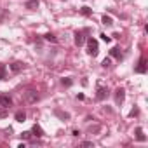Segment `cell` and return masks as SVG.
I'll return each instance as SVG.
<instances>
[{
  "instance_id": "obj_15",
  "label": "cell",
  "mask_w": 148,
  "mask_h": 148,
  "mask_svg": "<svg viewBox=\"0 0 148 148\" xmlns=\"http://www.w3.org/2000/svg\"><path fill=\"white\" fill-rule=\"evenodd\" d=\"M101 23H103V25H106V26H112V25H113V19H112L110 16H106V14H105V16L101 18Z\"/></svg>"
},
{
  "instance_id": "obj_18",
  "label": "cell",
  "mask_w": 148,
  "mask_h": 148,
  "mask_svg": "<svg viewBox=\"0 0 148 148\" xmlns=\"http://www.w3.org/2000/svg\"><path fill=\"white\" fill-rule=\"evenodd\" d=\"M80 12H82L84 16H91V14H92V9H91V7H87V5H84V7L80 9Z\"/></svg>"
},
{
  "instance_id": "obj_19",
  "label": "cell",
  "mask_w": 148,
  "mask_h": 148,
  "mask_svg": "<svg viewBox=\"0 0 148 148\" xmlns=\"http://www.w3.org/2000/svg\"><path fill=\"white\" fill-rule=\"evenodd\" d=\"M101 66H103V68H110V66H112L110 58H105V59H103V63H101Z\"/></svg>"
},
{
  "instance_id": "obj_17",
  "label": "cell",
  "mask_w": 148,
  "mask_h": 148,
  "mask_svg": "<svg viewBox=\"0 0 148 148\" xmlns=\"http://www.w3.org/2000/svg\"><path fill=\"white\" fill-rule=\"evenodd\" d=\"M54 113H56V115H58V117H61V119H63V120H64V119H66V120H68V119H70V113H66V112H61V110H56V112H54Z\"/></svg>"
},
{
  "instance_id": "obj_16",
  "label": "cell",
  "mask_w": 148,
  "mask_h": 148,
  "mask_svg": "<svg viewBox=\"0 0 148 148\" xmlns=\"http://www.w3.org/2000/svg\"><path fill=\"white\" fill-rule=\"evenodd\" d=\"M44 38H45L47 42H52V44H56V42H58V38H56L52 33H45V35H44Z\"/></svg>"
},
{
  "instance_id": "obj_1",
  "label": "cell",
  "mask_w": 148,
  "mask_h": 148,
  "mask_svg": "<svg viewBox=\"0 0 148 148\" xmlns=\"http://www.w3.org/2000/svg\"><path fill=\"white\" fill-rule=\"evenodd\" d=\"M86 42H87V54H89V56H92V58H94V56H98V52H99L98 40H96V38H92V37H89Z\"/></svg>"
},
{
  "instance_id": "obj_14",
  "label": "cell",
  "mask_w": 148,
  "mask_h": 148,
  "mask_svg": "<svg viewBox=\"0 0 148 148\" xmlns=\"http://www.w3.org/2000/svg\"><path fill=\"white\" fill-rule=\"evenodd\" d=\"M38 7V0H28V2H26V9H37Z\"/></svg>"
},
{
  "instance_id": "obj_9",
  "label": "cell",
  "mask_w": 148,
  "mask_h": 148,
  "mask_svg": "<svg viewBox=\"0 0 148 148\" xmlns=\"http://www.w3.org/2000/svg\"><path fill=\"white\" fill-rule=\"evenodd\" d=\"M9 66H11V70H12L14 73H19V71L23 70V63H21V61H14V63L9 64Z\"/></svg>"
},
{
  "instance_id": "obj_2",
  "label": "cell",
  "mask_w": 148,
  "mask_h": 148,
  "mask_svg": "<svg viewBox=\"0 0 148 148\" xmlns=\"http://www.w3.org/2000/svg\"><path fill=\"white\" fill-rule=\"evenodd\" d=\"M87 33H89V30H80V32H75V35H73V37H75V38H73V40H75V45H84L86 44V40H87Z\"/></svg>"
},
{
  "instance_id": "obj_7",
  "label": "cell",
  "mask_w": 148,
  "mask_h": 148,
  "mask_svg": "<svg viewBox=\"0 0 148 148\" xmlns=\"http://www.w3.org/2000/svg\"><path fill=\"white\" fill-rule=\"evenodd\" d=\"M124 99H125V91H124L122 87H119V89L115 91V103H117V105H122Z\"/></svg>"
},
{
  "instance_id": "obj_11",
  "label": "cell",
  "mask_w": 148,
  "mask_h": 148,
  "mask_svg": "<svg viewBox=\"0 0 148 148\" xmlns=\"http://www.w3.org/2000/svg\"><path fill=\"white\" fill-rule=\"evenodd\" d=\"M134 132H136V139H138V141H146V136L143 134V129H141V127H136Z\"/></svg>"
},
{
  "instance_id": "obj_20",
  "label": "cell",
  "mask_w": 148,
  "mask_h": 148,
  "mask_svg": "<svg viewBox=\"0 0 148 148\" xmlns=\"http://www.w3.org/2000/svg\"><path fill=\"white\" fill-rule=\"evenodd\" d=\"M61 84H63V86H66V87H70V86L73 84V80L68 77V79H63V80H61Z\"/></svg>"
},
{
  "instance_id": "obj_13",
  "label": "cell",
  "mask_w": 148,
  "mask_h": 148,
  "mask_svg": "<svg viewBox=\"0 0 148 148\" xmlns=\"http://www.w3.org/2000/svg\"><path fill=\"white\" fill-rule=\"evenodd\" d=\"M5 79H7V66L0 64V80H5Z\"/></svg>"
},
{
  "instance_id": "obj_6",
  "label": "cell",
  "mask_w": 148,
  "mask_h": 148,
  "mask_svg": "<svg viewBox=\"0 0 148 148\" xmlns=\"http://www.w3.org/2000/svg\"><path fill=\"white\" fill-rule=\"evenodd\" d=\"M146 58L145 56H141L139 58V63H138V66H136V73H141V75H143V73H146Z\"/></svg>"
},
{
  "instance_id": "obj_5",
  "label": "cell",
  "mask_w": 148,
  "mask_h": 148,
  "mask_svg": "<svg viewBox=\"0 0 148 148\" xmlns=\"http://www.w3.org/2000/svg\"><path fill=\"white\" fill-rule=\"evenodd\" d=\"M12 105V98L9 94H0V108H9Z\"/></svg>"
},
{
  "instance_id": "obj_12",
  "label": "cell",
  "mask_w": 148,
  "mask_h": 148,
  "mask_svg": "<svg viewBox=\"0 0 148 148\" xmlns=\"http://www.w3.org/2000/svg\"><path fill=\"white\" fill-rule=\"evenodd\" d=\"M110 56H113V58H117V59H122V52H120V49H119V47L110 49Z\"/></svg>"
},
{
  "instance_id": "obj_23",
  "label": "cell",
  "mask_w": 148,
  "mask_h": 148,
  "mask_svg": "<svg viewBox=\"0 0 148 148\" xmlns=\"http://www.w3.org/2000/svg\"><path fill=\"white\" fill-rule=\"evenodd\" d=\"M80 146H94V145H92V141H82Z\"/></svg>"
},
{
  "instance_id": "obj_24",
  "label": "cell",
  "mask_w": 148,
  "mask_h": 148,
  "mask_svg": "<svg viewBox=\"0 0 148 148\" xmlns=\"http://www.w3.org/2000/svg\"><path fill=\"white\" fill-rule=\"evenodd\" d=\"M138 113H139V112H138V108H134V110H132V112H131V117H136V115H138Z\"/></svg>"
},
{
  "instance_id": "obj_4",
  "label": "cell",
  "mask_w": 148,
  "mask_h": 148,
  "mask_svg": "<svg viewBox=\"0 0 148 148\" xmlns=\"http://www.w3.org/2000/svg\"><path fill=\"white\" fill-rule=\"evenodd\" d=\"M25 98H26L28 103H37V101H38V92H37L35 89H28L26 94H25Z\"/></svg>"
},
{
  "instance_id": "obj_25",
  "label": "cell",
  "mask_w": 148,
  "mask_h": 148,
  "mask_svg": "<svg viewBox=\"0 0 148 148\" xmlns=\"http://www.w3.org/2000/svg\"><path fill=\"white\" fill-rule=\"evenodd\" d=\"M0 117H7V113H5V112L2 110V112H0Z\"/></svg>"
},
{
  "instance_id": "obj_22",
  "label": "cell",
  "mask_w": 148,
  "mask_h": 148,
  "mask_svg": "<svg viewBox=\"0 0 148 148\" xmlns=\"http://www.w3.org/2000/svg\"><path fill=\"white\" fill-rule=\"evenodd\" d=\"M99 37H101V40H103V42H106V44H108V42L112 40V37H108V35H105V33H101Z\"/></svg>"
},
{
  "instance_id": "obj_21",
  "label": "cell",
  "mask_w": 148,
  "mask_h": 148,
  "mask_svg": "<svg viewBox=\"0 0 148 148\" xmlns=\"http://www.w3.org/2000/svg\"><path fill=\"white\" fill-rule=\"evenodd\" d=\"M21 138H23V139H30V138H32V131H25V132H21Z\"/></svg>"
},
{
  "instance_id": "obj_8",
  "label": "cell",
  "mask_w": 148,
  "mask_h": 148,
  "mask_svg": "<svg viewBox=\"0 0 148 148\" xmlns=\"http://www.w3.org/2000/svg\"><path fill=\"white\" fill-rule=\"evenodd\" d=\"M32 134L37 136V138H42V136H44V129H42L38 124H35V125L32 127Z\"/></svg>"
},
{
  "instance_id": "obj_10",
  "label": "cell",
  "mask_w": 148,
  "mask_h": 148,
  "mask_svg": "<svg viewBox=\"0 0 148 148\" xmlns=\"http://www.w3.org/2000/svg\"><path fill=\"white\" fill-rule=\"evenodd\" d=\"M14 119H16V122H25V120H26V113H25L23 110H19V112H16Z\"/></svg>"
},
{
  "instance_id": "obj_3",
  "label": "cell",
  "mask_w": 148,
  "mask_h": 148,
  "mask_svg": "<svg viewBox=\"0 0 148 148\" xmlns=\"http://www.w3.org/2000/svg\"><path fill=\"white\" fill-rule=\"evenodd\" d=\"M106 98H108V87L98 86V87H96V99H98V101H105Z\"/></svg>"
}]
</instances>
